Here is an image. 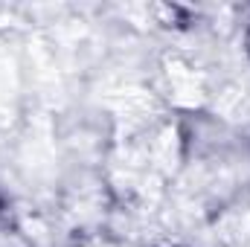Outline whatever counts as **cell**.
<instances>
[]
</instances>
